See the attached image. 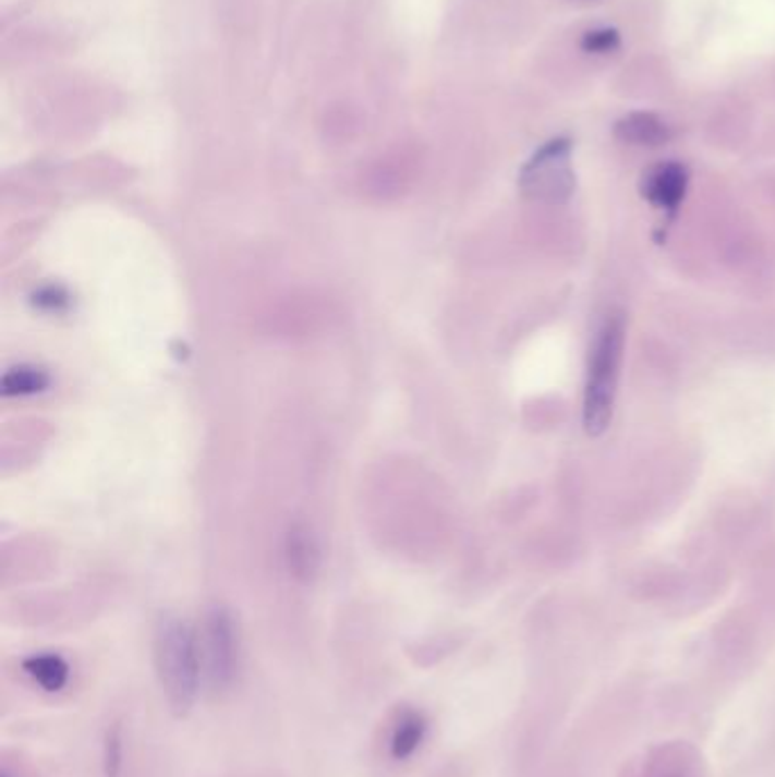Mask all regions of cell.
I'll list each match as a JSON object with an SVG mask.
<instances>
[{
  "instance_id": "6da1fadb",
  "label": "cell",
  "mask_w": 775,
  "mask_h": 777,
  "mask_svg": "<svg viewBox=\"0 0 775 777\" xmlns=\"http://www.w3.org/2000/svg\"><path fill=\"white\" fill-rule=\"evenodd\" d=\"M153 659L159 689L175 716H186L201 693L203 659L196 632L180 619L159 621L153 641Z\"/></svg>"
},
{
  "instance_id": "7a4b0ae2",
  "label": "cell",
  "mask_w": 775,
  "mask_h": 777,
  "mask_svg": "<svg viewBox=\"0 0 775 777\" xmlns=\"http://www.w3.org/2000/svg\"><path fill=\"white\" fill-rule=\"evenodd\" d=\"M626 348V316L611 314L594 337L586 360V380L582 398V425L590 437L607 433L617 405L621 362Z\"/></svg>"
},
{
  "instance_id": "3957f363",
  "label": "cell",
  "mask_w": 775,
  "mask_h": 777,
  "mask_svg": "<svg viewBox=\"0 0 775 777\" xmlns=\"http://www.w3.org/2000/svg\"><path fill=\"white\" fill-rule=\"evenodd\" d=\"M573 142L555 137L528 159L519 175L521 192L540 203L562 205L576 192V173L571 165Z\"/></svg>"
},
{
  "instance_id": "277c9868",
  "label": "cell",
  "mask_w": 775,
  "mask_h": 777,
  "mask_svg": "<svg viewBox=\"0 0 775 777\" xmlns=\"http://www.w3.org/2000/svg\"><path fill=\"white\" fill-rule=\"evenodd\" d=\"M203 678L214 691H226L239 676V636L226 609H211L198 636Z\"/></svg>"
},
{
  "instance_id": "5b68a950",
  "label": "cell",
  "mask_w": 775,
  "mask_h": 777,
  "mask_svg": "<svg viewBox=\"0 0 775 777\" xmlns=\"http://www.w3.org/2000/svg\"><path fill=\"white\" fill-rule=\"evenodd\" d=\"M689 190V169L682 162H659L644 171L639 180V194L649 205L674 219Z\"/></svg>"
},
{
  "instance_id": "8992f818",
  "label": "cell",
  "mask_w": 775,
  "mask_h": 777,
  "mask_svg": "<svg viewBox=\"0 0 775 777\" xmlns=\"http://www.w3.org/2000/svg\"><path fill=\"white\" fill-rule=\"evenodd\" d=\"M614 137L628 146L659 148L674 139V128L653 112H630L614 123Z\"/></svg>"
},
{
  "instance_id": "52a82bcc",
  "label": "cell",
  "mask_w": 775,
  "mask_h": 777,
  "mask_svg": "<svg viewBox=\"0 0 775 777\" xmlns=\"http://www.w3.org/2000/svg\"><path fill=\"white\" fill-rule=\"evenodd\" d=\"M23 673L28 676L39 689L48 693H58L69 684L71 666L64 657L56 653H39L23 659Z\"/></svg>"
},
{
  "instance_id": "ba28073f",
  "label": "cell",
  "mask_w": 775,
  "mask_h": 777,
  "mask_svg": "<svg viewBox=\"0 0 775 777\" xmlns=\"http://www.w3.org/2000/svg\"><path fill=\"white\" fill-rule=\"evenodd\" d=\"M427 737V720L419 712H403L396 720V726L389 737V753L396 762L410 760L416 750L423 745Z\"/></svg>"
},
{
  "instance_id": "9c48e42d",
  "label": "cell",
  "mask_w": 775,
  "mask_h": 777,
  "mask_svg": "<svg viewBox=\"0 0 775 777\" xmlns=\"http://www.w3.org/2000/svg\"><path fill=\"white\" fill-rule=\"evenodd\" d=\"M48 385L46 373L39 368H12L3 378V391L8 396H25L44 391Z\"/></svg>"
},
{
  "instance_id": "30bf717a",
  "label": "cell",
  "mask_w": 775,
  "mask_h": 777,
  "mask_svg": "<svg viewBox=\"0 0 775 777\" xmlns=\"http://www.w3.org/2000/svg\"><path fill=\"white\" fill-rule=\"evenodd\" d=\"M289 567L299 578L307 580L316 569V550L305 534H293L289 544Z\"/></svg>"
},
{
  "instance_id": "8fae6325",
  "label": "cell",
  "mask_w": 775,
  "mask_h": 777,
  "mask_svg": "<svg viewBox=\"0 0 775 777\" xmlns=\"http://www.w3.org/2000/svg\"><path fill=\"white\" fill-rule=\"evenodd\" d=\"M619 46H621V35L617 28L586 31L580 41V48L584 52H590V56H609V52L619 50Z\"/></svg>"
},
{
  "instance_id": "7c38bea8",
  "label": "cell",
  "mask_w": 775,
  "mask_h": 777,
  "mask_svg": "<svg viewBox=\"0 0 775 777\" xmlns=\"http://www.w3.org/2000/svg\"><path fill=\"white\" fill-rule=\"evenodd\" d=\"M102 768L107 777H119L123 768V734L119 726H112L102 743Z\"/></svg>"
}]
</instances>
